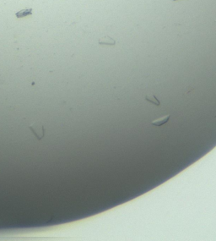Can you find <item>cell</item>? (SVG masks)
Listing matches in <instances>:
<instances>
[{
	"instance_id": "6da1fadb",
	"label": "cell",
	"mask_w": 216,
	"mask_h": 241,
	"mask_svg": "<svg viewBox=\"0 0 216 241\" xmlns=\"http://www.w3.org/2000/svg\"><path fill=\"white\" fill-rule=\"evenodd\" d=\"M29 129L34 133L37 140H42L45 135V129L41 122H34L29 125Z\"/></svg>"
},
{
	"instance_id": "8992f818",
	"label": "cell",
	"mask_w": 216,
	"mask_h": 241,
	"mask_svg": "<svg viewBox=\"0 0 216 241\" xmlns=\"http://www.w3.org/2000/svg\"><path fill=\"white\" fill-rule=\"evenodd\" d=\"M173 1H177V0H173Z\"/></svg>"
},
{
	"instance_id": "3957f363",
	"label": "cell",
	"mask_w": 216,
	"mask_h": 241,
	"mask_svg": "<svg viewBox=\"0 0 216 241\" xmlns=\"http://www.w3.org/2000/svg\"><path fill=\"white\" fill-rule=\"evenodd\" d=\"M98 43H99V44H101V45L106 44V45H112V46H113V45L116 44V41L113 38L109 37V36H105V37L100 38V40H99Z\"/></svg>"
},
{
	"instance_id": "7a4b0ae2",
	"label": "cell",
	"mask_w": 216,
	"mask_h": 241,
	"mask_svg": "<svg viewBox=\"0 0 216 241\" xmlns=\"http://www.w3.org/2000/svg\"><path fill=\"white\" fill-rule=\"evenodd\" d=\"M170 118H171V115H170V114H167V115H165V116H163V117L160 118H157L155 120H154V121L152 122V124L155 125V126H161V125H163V124H166V123L168 122V120L170 119Z\"/></svg>"
},
{
	"instance_id": "5b68a950",
	"label": "cell",
	"mask_w": 216,
	"mask_h": 241,
	"mask_svg": "<svg viewBox=\"0 0 216 241\" xmlns=\"http://www.w3.org/2000/svg\"><path fill=\"white\" fill-rule=\"evenodd\" d=\"M145 100L148 101V102H151V103H153V104H155V105H156V106H160V101L154 95H147L145 96Z\"/></svg>"
},
{
	"instance_id": "277c9868",
	"label": "cell",
	"mask_w": 216,
	"mask_h": 241,
	"mask_svg": "<svg viewBox=\"0 0 216 241\" xmlns=\"http://www.w3.org/2000/svg\"><path fill=\"white\" fill-rule=\"evenodd\" d=\"M32 11H33L32 9H21V10L18 11L15 14V15L17 18H23V17L32 15Z\"/></svg>"
},
{
	"instance_id": "52a82bcc",
	"label": "cell",
	"mask_w": 216,
	"mask_h": 241,
	"mask_svg": "<svg viewBox=\"0 0 216 241\" xmlns=\"http://www.w3.org/2000/svg\"><path fill=\"white\" fill-rule=\"evenodd\" d=\"M215 21H216V20H215Z\"/></svg>"
}]
</instances>
